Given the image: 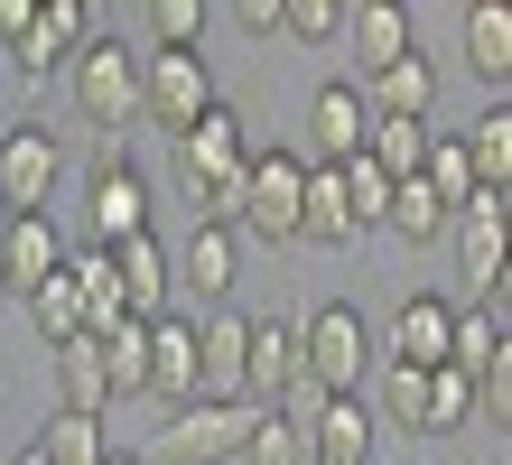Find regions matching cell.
<instances>
[{
    "instance_id": "1",
    "label": "cell",
    "mask_w": 512,
    "mask_h": 465,
    "mask_svg": "<svg viewBox=\"0 0 512 465\" xmlns=\"http://www.w3.org/2000/svg\"><path fill=\"white\" fill-rule=\"evenodd\" d=\"M298 372H308L317 391H336V400H354L373 382V317L354 298H326L308 326H298Z\"/></svg>"
},
{
    "instance_id": "2",
    "label": "cell",
    "mask_w": 512,
    "mask_h": 465,
    "mask_svg": "<svg viewBox=\"0 0 512 465\" xmlns=\"http://www.w3.org/2000/svg\"><path fill=\"white\" fill-rule=\"evenodd\" d=\"M252 400H177L168 428H159V447H149L140 465H233L252 438Z\"/></svg>"
},
{
    "instance_id": "3",
    "label": "cell",
    "mask_w": 512,
    "mask_h": 465,
    "mask_svg": "<svg viewBox=\"0 0 512 465\" xmlns=\"http://www.w3.org/2000/svg\"><path fill=\"white\" fill-rule=\"evenodd\" d=\"M66 93H75V112L94 121V131L140 121V47H122V38H84L75 66H66Z\"/></svg>"
},
{
    "instance_id": "4",
    "label": "cell",
    "mask_w": 512,
    "mask_h": 465,
    "mask_svg": "<svg viewBox=\"0 0 512 465\" xmlns=\"http://www.w3.org/2000/svg\"><path fill=\"white\" fill-rule=\"evenodd\" d=\"M56 177H66V140H56L47 121H10V131H0V205L10 214H47Z\"/></svg>"
},
{
    "instance_id": "5",
    "label": "cell",
    "mask_w": 512,
    "mask_h": 465,
    "mask_svg": "<svg viewBox=\"0 0 512 465\" xmlns=\"http://www.w3.org/2000/svg\"><path fill=\"white\" fill-rule=\"evenodd\" d=\"M447 326H457V298L410 289L401 307H391V326L373 335V363H401V372H447Z\"/></svg>"
},
{
    "instance_id": "6",
    "label": "cell",
    "mask_w": 512,
    "mask_h": 465,
    "mask_svg": "<svg viewBox=\"0 0 512 465\" xmlns=\"http://www.w3.org/2000/svg\"><path fill=\"white\" fill-rule=\"evenodd\" d=\"M131 233H149V177L131 168V159H94V177H84V242L94 252H112V242H131Z\"/></svg>"
},
{
    "instance_id": "7",
    "label": "cell",
    "mask_w": 512,
    "mask_h": 465,
    "mask_svg": "<svg viewBox=\"0 0 512 465\" xmlns=\"http://www.w3.org/2000/svg\"><path fill=\"white\" fill-rule=\"evenodd\" d=\"M298 196H308V159H298V149H252V168H243V224L261 242H298Z\"/></svg>"
},
{
    "instance_id": "8",
    "label": "cell",
    "mask_w": 512,
    "mask_h": 465,
    "mask_svg": "<svg viewBox=\"0 0 512 465\" xmlns=\"http://www.w3.org/2000/svg\"><path fill=\"white\" fill-rule=\"evenodd\" d=\"M140 112L159 121V131L187 140V121L196 112H215V75H205V56H159V47H140Z\"/></svg>"
},
{
    "instance_id": "9",
    "label": "cell",
    "mask_w": 512,
    "mask_h": 465,
    "mask_svg": "<svg viewBox=\"0 0 512 465\" xmlns=\"http://www.w3.org/2000/svg\"><path fill=\"white\" fill-rule=\"evenodd\" d=\"M252 149H270L243 112L215 93V112H196L187 121V140H177V168H196V177H233V168H252Z\"/></svg>"
},
{
    "instance_id": "10",
    "label": "cell",
    "mask_w": 512,
    "mask_h": 465,
    "mask_svg": "<svg viewBox=\"0 0 512 465\" xmlns=\"http://www.w3.org/2000/svg\"><path fill=\"white\" fill-rule=\"evenodd\" d=\"M66 224L56 214H10V233H0V279H10V298H28V289H47L56 270H66Z\"/></svg>"
},
{
    "instance_id": "11",
    "label": "cell",
    "mask_w": 512,
    "mask_h": 465,
    "mask_svg": "<svg viewBox=\"0 0 512 465\" xmlns=\"http://www.w3.org/2000/svg\"><path fill=\"white\" fill-rule=\"evenodd\" d=\"M84 38H94V10H84V0H38V19H28V38H19L10 56H19L28 84H47L56 66H75Z\"/></svg>"
},
{
    "instance_id": "12",
    "label": "cell",
    "mask_w": 512,
    "mask_h": 465,
    "mask_svg": "<svg viewBox=\"0 0 512 465\" xmlns=\"http://www.w3.org/2000/svg\"><path fill=\"white\" fill-rule=\"evenodd\" d=\"M308 131H317V168H336V159H364V140H373V103H364V84H317L308 93Z\"/></svg>"
},
{
    "instance_id": "13",
    "label": "cell",
    "mask_w": 512,
    "mask_h": 465,
    "mask_svg": "<svg viewBox=\"0 0 512 465\" xmlns=\"http://www.w3.org/2000/svg\"><path fill=\"white\" fill-rule=\"evenodd\" d=\"M336 38H345V56H354V75H382V66H401V56L419 47V28H410L401 0H354Z\"/></svg>"
},
{
    "instance_id": "14",
    "label": "cell",
    "mask_w": 512,
    "mask_h": 465,
    "mask_svg": "<svg viewBox=\"0 0 512 465\" xmlns=\"http://www.w3.org/2000/svg\"><path fill=\"white\" fill-rule=\"evenodd\" d=\"M112 289H122V307L149 326V317H168V289H177V270H168V242L159 233H131V242H112Z\"/></svg>"
},
{
    "instance_id": "15",
    "label": "cell",
    "mask_w": 512,
    "mask_h": 465,
    "mask_svg": "<svg viewBox=\"0 0 512 465\" xmlns=\"http://www.w3.org/2000/svg\"><path fill=\"white\" fill-rule=\"evenodd\" d=\"M243 354H252V317L215 307L196 326V400H243Z\"/></svg>"
},
{
    "instance_id": "16",
    "label": "cell",
    "mask_w": 512,
    "mask_h": 465,
    "mask_svg": "<svg viewBox=\"0 0 512 465\" xmlns=\"http://www.w3.org/2000/svg\"><path fill=\"white\" fill-rule=\"evenodd\" d=\"M298 382V326L289 317H252V354H243V400L252 410H270Z\"/></svg>"
},
{
    "instance_id": "17",
    "label": "cell",
    "mask_w": 512,
    "mask_h": 465,
    "mask_svg": "<svg viewBox=\"0 0 512 465\" xmlns=\"http://www.w3.org/2000/svg\"><path fill=\"white\" fill-rule=\"evenodd\" d=\"M140 391H159L168 410H177V400H196V317H177V307H168V317H149V382Z\"/></svg>"
},
{
    "instance_id": "18",
    "label": "cell",
    "mask_w": 512,
    "mask_h": 465,
    "mask_svg": "<svg viewBox=\"0 0 512 465\" xmlns=\"http://www.w3.org/2000/svg\"><path fill=\"white\" fill-rule=\"evenodd\" d=\"M364 103H373V121H429V112H438V66L410 47L401 66L364 75Z\"/></svg>"
},
{
    "instance_id": "19",
    "label": "cell",
    "mask_w": 512,
    "mask_h": 465,
    "mask_svg": "<svg viewBox=\"0 0 512 465\" xmlns=\"http://www.w3.org/2000/svg\"><path fill=\"white\" fill-rule=\"evenodd\" d=\"M56 410H84V419H103L112 410V372H103V345L94 335H75V345H56Z\"/></svg>"
},
{
    "instance_id": "20",
    "label": "cell",
    "mask_w": 512,
    "mask_h": 465,
    "mask_svg": "<svg viewBox=\"0 0 512 465\" xmlns=\"http://www.w3.org/2000/svg\"><path fill=\"white\" fill-rule=\"evenodd\" d=\"M168 270H177V279H196V298H224L233 279H243V242H233L224 224H196V233H187V252H168Z\"/></svg>"
},
{
    "instance_id": "21",
    "label": "cell",
    "mask_w": 512,
    "mask_h": 465,
    "mask_svg": "<svg viewBox=\"0 0 512 465\" xmlns=\"http://www.w3.org/2000/svg\"><path fill=\"white\" fill-rule=\"evenodd\" d=\"M298 242H317V252H345V242H364V233H354V214H345L336 168H317V159H308V196H298Z\"/></svg>"
},
{
    "instance_id": "22",
    "label": "cell",
    "mask_w": 512,
    "mask_h": 465,
    "mask_svg": "<svg viewBox=\"0 0 512 465\" xmlns=\"http://www.w3.org/2000/svg\"><path fill=\"white\" fill-rule=\"evenodd\" d=\"M466 66H475V84H494V103H503V84H512V10L503 0H475L466 10Z\"/></svg>"
},
{
    "instance_id": "23",
    "label": "cell",
    "mask_w": 512,
    "mask_h": 465,
    "mask_svg": "<svg viewBox=\"0 0 512 465\" xmlns=\"http://www.w3.org/2000/svg\"><path fill=\"white\" fill-rule=\"evenodd\" d=\"M373 428H410V438H429V372H401V363H373Z\"/></svg>"
},
{
    "instance_id": "24",
    "label": "cell",
    "mask_w": 512,
    "mask_h": 465,
    "mask_svg": "<svg viewBox=\"0 0 512 465\" xmlns=\"http://www.w3.org/2000/svg\"><path fill=\"white\" fill-rule=\"evenodd\" d=\"M466 168H475V186H494V196H503V186H512V103H485V112H475L466 121Z\"/></svg>"
},
{
    "instance_id": "25",
    "label": "cell",
    "mask_w": 512,
    "mask_h": 465,
    "mask_svg": "<svg viewBox=\"0 0 512 465\" xmlns=\"http://www.w3.org/2000/svg\"><path fill=\"white\" fill-rule=\"evenodd\" d=\"M103 456H112V428H103V419L47 410V428H38V465H103Z\"/></svg>"
},
{
    "instance_id": "26",
    "label": "cell",
    "mask_w": 512,
    "mask_h": 465,
    "mask_svg": "<svg viewBox=\"0 0 512 465\" xmlns=\"http://www.w3.org/2000/svg\"><path fill=\"white\" fill-rule=\"evenodd\" d=\"M373 438H382V428H373V410H364V391H354V400H326L317 428H308V447H317V456H345V465H364Z\"/></svg>"
},
{
    "instance_id": "27",
    "label": "cell",
    "mask_w": 512,
    "mask_h": 465,
    "mask_svg": "<svg viewBox=\"0 0 512 465\" xmlns=\"http://www.w3.org/2000/svg\"><path fill=\"white\" fill-rule=\"evenodd\" d=\"M19 307H28V326H38V345H47V354H56V345H75V335H84V289H75L66 270H56L47 289H28Z\"/></svg>"
},
{
    "instance_id": "28",
    "label": "cell",
    "mask_w": 512,
    "mask_h": 465,
    "mask_svg": "<svg viewBox=\"0 0 512 465\" xmlns=\"http://www.w3.org/2000/svg\"><path fill=\"white\" fill-rule=\"evenodd\" d=\"M364 159H373L391 186H401V177H419V159H429V121H373Z\"/></svg>"
},
{
    "instance_id": "29",
    "label": "cell",
    "mask_w": 512,
    "mask_h": 465,
    "mask_svg": "<svg viewBox=\"0 0 512 465\" xmlns=\"http://www.w3.org/2000/svg\"><path fill=\"white\" fill-rule=\"evenodd\" d=\"M382 224L401 233V242H438V233H447V205L429 196V177H401V186H391V214H382Z\"/></svg>"
},
{
    "instance_id": "30",
    "label": "cell",
    "mask_w": 512,
    "mask_h": 465,
    "mask_svg": "<svg viewBox=\"0 0 512 465\" xmlns=\"http://www.w3.org/2000/svg\"><path fill=\"white\" fill-rule=\"evenodd\" d=\"M336 186H345V214H354V233H373L382 214H391V177L373 159H336Z\"/></svg>"
},
{
    "instance_id": "31",
    "label": "cell",
    "mask_w": 512,
    "mask_h": 465,
    "mask_svg": "<svg viewBox=\"0 0 512 465\" xmlns=\"http://www.w3.org/2000/svg\"><path fill=\"white\" fill-rule=\"evenodd\" d=\"M233 465H317V447H308V428H289V419H270V410H261Z\"/></svg>"
},
{
    "instance_id": "32",
    "label": "cell",
    "mask_w": 512,
    "mask_h": 465,
    "mask_svg": "<svg viewBox=\"0 0 512 465\" xmlns=\"http://www.w3.org/2000/svg\"><path fill=\"white\" fill-rule=\"evenodd\" d=\"M205 19H215L205 0H149V47H159V56H187L205 38Z\"/></svg>"
},
{
    "instance_id": "33",
    "label": "cell",
    "mask_w": 512,
    "mask_h": 465,
    "mask_svg": "<svg viewBox=\"0 0 512 465\" xmlns=\"http://www.w3.org/2000/svg\"><path fill=\"white\" fill-rule=\"evenodd\" d=\"M475 428V382L466 372H429V438H466Z\"/></svg>"
},
{
    "instance_id": "34",
    "label": "cell",
    "mask_w": 512,
    "mask_h": 465,
    "mask_svg": "<svg viewBox=\"0 0 512 465\" xmlns=\"http://www.w3.org/2000/svg\"><path fill=\"white\" fill-rule=\"evenodd\" d=\"M103 372H112V400H131L140 382H149V326L131 317L122 335H103Z\"/></svg>"
},
{
    "instance_id": "35",
    "label": "cell",
    "mask_w": 512,
    "mask_h": 465,
    "mask_svg": "<svg viewBox=\"0 0 512 465\" xmlns=\"http://www.w3.org/2000/svg\"><path fill=\"white\" fill-rule=\"evenodd\" d=\"M336 28H345L336 0H280V38H298V47H336Z\"/></svg>"
},
{
    "instance_id": "36",
    "label": "cell",
    "mask_w": 512,
    "mask_h": 465,
    "mask_svg": "<svg viewBox=\"0 0 512 465\" xmlns=\"http://www.w3.org/2000/svg\"><path fill=\"white\" fill-rule=\"evenodd\" d=\"M28 19H38V0H0V56L28 38Z\"/></svg>"
},
{
    "instance_id": "37",
    "label": "cell",
    "mask_w": 512,
    "mask_h": 465,
    "mask_svg": "<svg viewBox=\"0 0 512 465\" xmlns=\"http://www.w3.org/2000/svg\"><path fill=\"white\" fill-rule=\"evenodd\" d=\"M233 19H243L252 38H280V0H233Z\"/></svg>"
},
{
    "instance_id": "38",
    "label": "cell",
    "mask_w": 512,
    "mask_h": 465,
    "mask_svg": "<svg viewBox=\"0 0 512 465\" xmlns=\"http://www.w3.org/2000/svg\"><path fill=\"white\" fill-rule=\"evenodd\" d=\"M103 465H140V456H122V447H112V456H103Z\"/></svg>"
},
{
    "instance_id": "39",
    "label": "cell",
    "mask_w": 512,
    "mask_h": 465,
    "mask_svg": "<svg viewBox=\"0 0 512 465\" xmlns=\"http://www.w3.org/2000/svg\"><path fill=\"white\" fill-rule=\"evenodd\" d=\"M10 465H38V447H28V456H10Z\"/></svg>"
},
{
    "instance_id": "40",
    "label": "cell",
    "mask_w": 512,
    "mask_h": 465,
    "mask_svg": "<svg viewBox=\"0 0 512 465\" xmlns=\"http://www.w3.org/2000/svg\"><path fill=\"white\" fill-rule=\"evenodd\" d=\"M0 307H10V279H0Z\"/></svg>"
},
{
    "instance_id": "41",
    "label": "cell",
    "mask_w": 512,
    "mask_h": 465,
    "mask_svg": "<svg viewBox=\"0 0 512 465\" xmlns=\"http://www.w3.org/2000/svg\"><path fill=\"white\" fill-rule=\"evenodd\" d=\"M317 465H345V456H317Z\"/></svg>"
}]
</instances>
